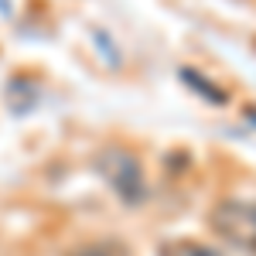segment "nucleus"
I'll return each mask as SVG.
<instances>
[{
    "mask_svg": "<svg viewBox=\"0 0 256 256\" xmlns=\"http://www.w3.org/2000/svg\"><path fill=\"white\" fill-rule=\"evenodd\" d=\"M96 168L102 181L110 184V192L123 202V205H140L147 198V178L134 150L126 147H110L96 158Z\"/></svg>",
    "mask_w": 256,
    "mask_h": 256,
    "instance_id": "1",
    "label": "nucleus"
},
{
    "mask_svg": "<svg viewBox=\"0 0 256 256\" xmlns=\"http://www.w3.org/2000/svg\"><path fill=\"white\" fill-rule=\"evenodd\" d=\"M208 226L226 242H232V246L256 256V202H242V198L218 202L212 208V216H208Z\"/></svg>",
    "mask_w": 256,
    "mask_h": 256,
    "instance_id": "2",
    "label": "nucleus"
},
{
    "mask_svg": "<svg viewBox=\"0 0 256 256\" xmlns=\"http://www.w3.org/2000/svg\"><path fill=\"white\" fill-rule=\"evenodd\" d=\"M68 256H126V246L120 239H89V242L76 246Z\"/></svg>",
    "mask_w": 256,
    "mask_h": 256,
    "instance_id": "3",
    "label": "nucleus"
},
{
    "mask_svg": "<svg viewBox=\"0 0 256 256\" xmlns=\"http://www.w3.org/2000/svg\"><path fill=\"white\" fill-rule=\"evenodd\" d=\"M164 256H222L216 246H208V242H195V239H181L174 246H168Z\"/></svg>",
    "mask_w": 256,
    "mask_h": 256,
    "instance_id": "4",
    "label": "nucleus"
}]
</instances>
